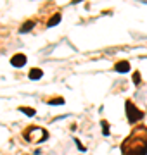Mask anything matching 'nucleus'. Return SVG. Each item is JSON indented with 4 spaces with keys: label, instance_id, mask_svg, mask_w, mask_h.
<instances>
[{
    "label": "nucleus",
    "instance_id": "f257e3e1",
    "mask_svg": "<svg viewBox=\"0 0 147 155\" xmlns=\"http://www.w3.org/2000/svg\"><path fill=\"white\" fill-rule=\"evenodd\" d=\"M145 127H138L137 131H133V136H135V143L132 140H125L121 143V153L123 155H147V136L145 138H140V134L144 133Z\"/></svg>",
    "mask_w": 147,
    "mask_h": 155
},
{
    "label": "nucleus",
    "instance_id": "f03ea898",
    "mask_svg": "<svg viewBox=\"0 0 147 155\" xmlns=\"http://www.w3.org/2000/svg\"><path fill=\"white\" fill-rule=\"evenodd\" d=\"M24 138H26V141H45L49 138V133H47V129H43V127L31 126L24 131Z\"/></svg>",
    "mask_w": 147,
    "mask_h": 155
},
{
    "label": "nucleus",
    "instance_id": "7ed1b4c3",
    "mask_svg": "<svg viewBox=\"0 0 147 155\" xmlns=\"http://www.w3.org/2000/svg\"><path fill=\"white\" fill-rule=\"evenodd\" d=\"M125 109H126V119H128L130 124H135V122L144 119V112H142L140 109H137V107L132 104V100H126V102H125Z\"/></svg>",
    "mask_w": 147,
    "mask_h": 155
},
{
    "label": "nucleus",
    "instance_id": "20e7f679",
    "mask_svg": "<svg viewBox=\"0 0 147 155\" xmlns=\"http://www.w3.org/2000/svg\"><path fill=\"white\" fill-rule=\"evenodd\" d=\"M26 55L24 54H16V55H12L11 57V66H14V67H23L24 64H26Z\"/></svg>",
    "mask_w": 147,
    "mask_h": 155
},
{
    "label": "nucleus",
    "instance_id": "39448f33",
    "mask_svg": "<svg viewBox=\"0 0 147 155\" xmlns=\"http://www.w3.org/2000/svg\"><path fill=\"white\" fill-rule=\"evenodd\" d=\"M114 71L116 72H128L130 71V62L128 61H118L116 62V66H114Z\"/></svg>",
    "mask_w": 147,
    "mask_h": 155
},
{
    "label": "nucleus",
    "instance_id": "423d86ee",
    "mask_svg": "<svg viewBox=\"0 0 147 155\" xmlns=\"http://www.w3.org/2000/svg\"><path fill=\"white\" fill-rule=\"evenodd\" d=\"M42 76H43V71L38 69V67H33V69L29 71V74H28V78L31 79V81H36V79H40Z\"/></svg>",
    "mask_w": 147,
    "mask_h": 155
},
{
    "label": "nucleus",
    "instance_id": "0eeeda50",
    "mask_svg": "<svg viewBox=\"0 0 147 155\" xmlns=\"http://www.w3.org/2000/svg\"><path fill=\"white\" fill-rule=\"evenodd\" d=\"M31 28H35V21H26L23 26L19 28V33H29Z\"/></svg>",
    "mask_w": 147,
    "mask_h": 155
},
{
    "label": "nucleus",
    "instance_id": "6e6552de",
    "mask_svg": "<svg viewBox=\"0 0 147 155\" xmlns=\"http://www.w3.org/2000/svg\"><path fill=\"white\" fill-rule=\"evenodd\" d=\"M59 22H61V14H54V17H50V19H49L47 26H49V28H52V26H57Z\"/></svg>",
    "mask_w": 147,
    "mask_h": 155
},
{
    "label": "nucleus",
    "instance_id": "1a4fd4ad",
    "mask_svg": "<svg viewBox=\"0 0 147 155\" xmlns=\"http://www.w3.org/2000/svg\"><path fill=\"white\" fill-rule=\"evenodd\" d=\"M19 112L26 114L28 117H33L35 116V109H31V107H19Z\"/></svg>",
    "mask_w": 147,
    "mask_h": 155
},
{
    "label": "nucleus",
    "instance_id": "9d476101",
    "mask_svg": "<svg viewBox=\"0 0 147 155\" xmlns=\"http://www.w3.org/2000/svg\"><path fill=\"white\" fill-rule=\"evenodd\" d=\"M101 126H102V134H104V136H109V122L101 121Z\"/></svg>",
    "mask_w": 147,
    "mask_h": 155
},
{
    "label": "nucleus",
    "instance_id": "9b49d317",
    "mask_svg": "<svg viewBox=\"0 0 147 155\" xmlns=\"http://www.w3.org/2000/svg\"><path fill=\"white\" fill-rule=\"evenodd\" d=\"M49 104H50V105H62V104H64V98H59V97H57V98L49 100Z\"/></svg>",
    "mask_w": 147,
    "mask_h": 155
},
{
    "label": "nucleus",
    "instance_id": "f8f14e48",
    "mask_svg": "<svg viewBox=\"0 0 147 155\" xmlns=\"http://www.w3.org/2000/svg\"><path fill=\"white\" fill-rule=\"evenodd\" d=\"M133 83L140 84V72H138V71H135V74H133Z\"/></svg>",
    "mask_w": 147,
    "mask_h": 155
},
{
    "label": "nucleus",
    "instance_id": "ddd939ff",
    "mask_svg": "<svg viewBox=\"0 0 147 155\" xmlns=\"http://www.w3.org/2000/svg\"><path fill=\"white\" fill-rule=\"evenodd\" d=\"M76 145H78V148H80V150H83V152H85V147L80 143V140H76Z\"/></svg>",
    "mask_w": 147,
    "mask_h": 155
}]
</instances>
